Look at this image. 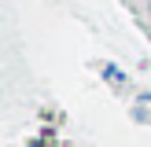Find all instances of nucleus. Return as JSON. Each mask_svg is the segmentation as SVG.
<instances>
[{"mask_svg": "<svg viewBox=\"0 0 151 147\" xmlns=\"http://www.w3.org/2000/svg\"><path fill=\"white\" fill-rule=\"evenodd\" d=\"M103 74H107V81H114V85H122V70H118V66H107Z\"/></svg>", "mask_w": 151, "mask_h": 147, "instance_id": "obj_1", "label": "nucleus"}]
</instances>
